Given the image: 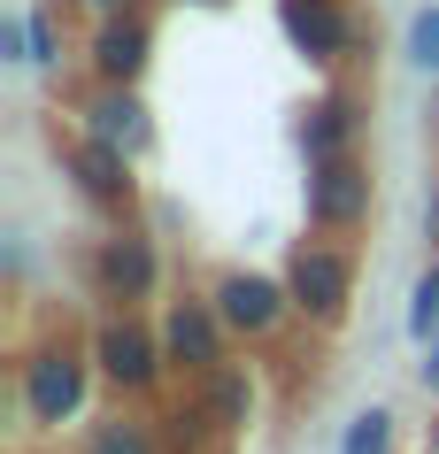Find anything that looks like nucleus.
<instances>
[{
    "mask_svg": "<svg viewBox=\"0 0 439 454\" xmlns=\"http://www.w3.org/2000/svg\"><path fill=\"white\" fill-rule=\"evenodd\" d=\"M85 131L108 146H123V154H139L146 146V108L131 85H93V100H85Z\"/></svg>",
    "mask_w": 439,
    "mask_h": 454,
    "instance_id": "11",
    "label": "nucleus"
},
{
    "mask_svg": "<svg viewBox=\"0 0 439 454\" xmlns=\"http://www.w3.org/2000/svg\"><path fill=\"white\" fill-rule=\"evenodd\" d=\"M208 301H216V316L231 324V339H270L286 316H301L293 293H286V278H263V270H223L216 286H208Z\"/></svg>",
    "mask_w": 439,
    "mask_h": 454,
    "instance_id": "7",
    "label": "nucleus"
},
{
    "mask_svg": "<svg viewBox=\"0 0 439 454\" xmlns=\"http://www.w3.org/2000/svg\"><path fill=\"white\" fill-rule=\"evenodd\" d=\"M85 8H93V16H139L146 0H85Z\"/></svg>",
    "mask_w": 439,
    "mask_h": 454,
    "instance_id": "17",
    "label": "nucleus"
},
{
    "mask_svg": "<svg viewBox=\"0 0 439 454\" xmlns=\"http://www.w3.org/2000/svg\"><path fill=\"white\" fill-rule=\"evenodd\" d=\"M286 293H293V309L309 316L317 332H332L347 316V301H355V254L340 247V231H332V239H293Z\"/></svg>",
    "mask_w": 439,
    "mask_h": 454,
    "instance_id": "2",
    "label": "nucleus"
},
{
    "mask_svg": "<svg viewBox=\"0 0 439 454\" xmlns=\"http://www.w3.org/2000/svg\"><path fill=\"white\" fill-rule=\"evenodd\" d=\"M355 131H363V100L355 93H324L301 123V154L309 162H332V154H355Z\"/></svg>",
    "mask_w": 439,
    "mask_h": 454,
    "instance_id": "10",
    "label": "nucleus"
},
{
    "mask_svg": "<svg viewBox=\"0 0 439 454\" xmlns=\"http://www.w3.org/2000/svg\"><path fill=\"white\" fill-rule=\"evenodd\" d=\"M409 54L424 62V70H439V8H424V16L409 24Z\"/></svg>",
    "mask_w": 439,
    "mask_h": 454,
    "instance_id": "16",
    "label": "nucleus"
},
{
    "mask_svg": "<svg viewBox=\"0 0 439 454\" xmlns=\"http://www.w3.org/2000/svg\"><path fill=\"white\" fill-rule=\"evenodd\" d=\"M200 408H208L223 431H247V416H255V378H247L239 362H223L216 378H200Z\"/></svg>",
    "mask_w": 439,
    "mask_h": 454,
    "instance_id": "12",
    "label": "nucleus"
},
{
    "mask_svg": "<svg viewBox=\"0 0 439 454\" xmlns=\"http://www.w3.org/2000/svg\"><path fill=\"white\" fill-rule=\"evenodd\" d=\"M62 162H70V177H77V192L93 200V208H131V192H139V177H131V154L123 146H108V139H93V131H70L62 139Z\"/></svg>",
    "mask_w": 439,
    "mask_h": 454,
    "instance_id": "8",
    "label": "nucleus"
},
{
    "mask_svg": "<svg viewBox=\"0 0 439 454\" xmlns=\"http://www.w3.org/2000/svg\"><path fill=\"white\" fill-rule=\"evenodd\" d=\"M93 370L116 393H154L162 385V370H170V355H162V332H146L131 309H108L93 324Z\"/></svg>",
    "mask_w": 439,
    "mask_h": 454,
    "instance_id": "3",
    "label": "nucleus"
},
{
    "mask_svg": "<svg viewBox=\"0 0 439 454\" xmlns=\"http://www.w3.org/2000/svg\"><path fill=\"white\" fill-rule=\"evenodd\" d=\"M146 54H154V31H146V16H100L93 47H85V62H93V85H139Z\"/></svg>",
    "mask_w": 439,
    "mask_h": 454,
    "instance_id": "9",
    "label": "nucleus"
},
{
    "mask_svg": "<svg viewBox=\"0 0 439 454\" xmlns=\"http://www.w3.org/2000/svg\"><path fill=\"white\" fill-rule=\"evenodd\" d=\"M432 332H439V262L416 278V301H409V339H424V347H432Z\"/></svg>",
    "mask_w": 439,
    "mask_h": 454,
    "instance_id": "15",
    "label": "nucleus"
},
{
    "mask_svg": "<svg viewBox=\"0 0 439 454\" xmlns=\"http://www.w3.org/2000/svg\"><path fill=\"white\" fill-rule=\"evenodd\" d=\"M424 393H439V347H432V362H424Z\"/></svg>",
    "mask_w": 439,
    "mask_h": 454,
    "instance_id": "18",
    "label": "nucleus"
},
{
    "mask_svg": "<svg viewBox=\"0 0 439 454\" xmlns=\"http://www.w3.org/2000/svg\"><path fill=\"white\" fill-rule=\"evenodd\" d=\"M393 447V416L386 408H363L355 424H347V439H340V454H386Z\"/></svg>",
    "mask_w": 439,
    "mask_h": 454,
    "instance_id": "14",
    "label": "nucleus"
},
{
    "mask_svg": "<svg viewBox=\"0 0 439 454\" xmlns=\"http://www.w3.org/2000/svg\"><path fill=\"white\" fill-rule=\"evenodd\" d=\"M432 447H439V424H432Z\"/></svg>",
    "mask_w": 439,
    "mask_h": 454,
    "instance_id": "19",
    "label": "nucleus"
},
{
    "mask_svg": "<svg viewBox=\"0 0 439 454\" xmlns=\"http://www.w3.org/2000/svg\"><path fill=\"white\" fill-rule=\"evenodd\" d=\"M85 454H162V424H139V416H100Z\"/></svg>",
    "mask_w": 439,
    "mask_h": 454,
    "instance_id": "13",
    "label": "nucleus"
},
{
    "mask_svg": "<svg viewBox=\"0 0 439 454\" xmlns=\"http://www.w3.org/2000/svg\"><path fill=\"white\" fill-rule=\"evenodd\" d=\"M162 355L185 378H216L223 362H231V324L216 316L208 293H177L170 309H162Z\"/></svg>",
    "mask_w": 439,
    "mask_h": 454,
    "instance_id": "4",
    "label": "nucleus"
},
{
    "mask_svg": "<svg viewBox=\"0 0 439 454\" xmlns=\"http://www.w3.org/2000/svg\"><path fill=\"white\" fill-rule=\"evenodd\" d=\"M309 223H317V231H363L370 223V162H363V146H355V154H332V162H309Z\"/></svg>",
    "mask_w": 439,
    "mask_h": 454,
    "instance_id": "6",
    "label": "nucleus"
},
{
    "mask_svg": "<svg viewBox=\"0 0 439 454\" xmlns=\"http://www.w3.org/2000/svg\"><path fill=\"white\" fill-rule=\"evenodd\" d=\"M432 347H439V339H432Z\"/></svg>",
    "mask_w": 439,
    "mask_h": 454,
    "instance_id": "20",
    "label": "nucleus"
},
{
    "mask_svg": "<svg viewBox=\"0 0 439 454\" xmlns=\"http://www.w3.org/2000/svg\"><path fill=\"white\" fill-rule=\"evenodd\" d=\"M85 378H93V347H77L70 332L47 339V347H31L24 362H16V401H24V416L39 431L70 424L77 408H85Z\"/></svg>",
    "mask_w": 439,
    "mask_h": 454,
    "instance_id": "1",
    "label": "nucleus"
},
{
    "mask_svg": "<svg viewBox=\"0 0 439 454\" xmlns=\"http://www.w3.org/2000/svg\"><path fill=\"white\" fill-rule=\"evenodd\" d=\"M154 286H162V254H154V239L131 231V223H116V231L93 247V293L108 301V309H139Z\"/></svg>",
    "mask_w": 439,
    "mask_h": 454,
    "instance_id": "5",
    "label": "nucleus"
}]
</instances>
